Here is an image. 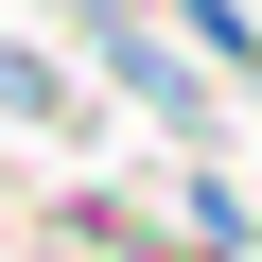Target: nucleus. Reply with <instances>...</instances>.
<instances>
[]
</instances>
